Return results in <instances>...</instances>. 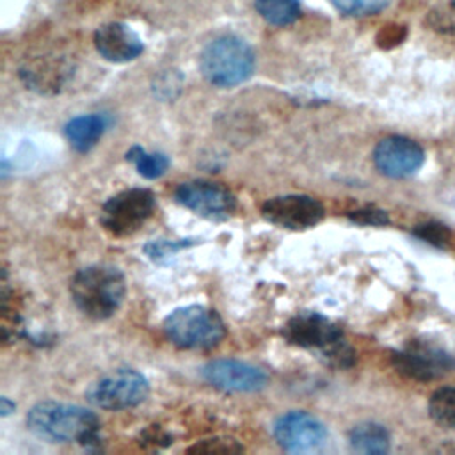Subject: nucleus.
Returning <instances> with one entry per match:
<instances>
[{
    "mask_svg": "<svg viewBox=\"0 0 455 455\" xmlns=\"http://www.w3.org/2000/svg\"><path fill=\"white\" fill-rule=\"evenodd\" d=\"M27 428L50 443H80L84 446L98 444L100 419L80 405L64 402H39L27 412Z\"/></svg>",
    "mask_w": 455,
    "mask_h": 455,
    "instance_id": "f257e3e1",
    "label": "nucleus"
},
{
    "mask_svg": "<svg viewBox=\"0 0 455 455\" xmlns=\"http://www.w3.org/2000/svg\"><path fill=\"white\" fill-rule=\"evenodd\" d=\"M69 291L75 306L85 316L105 320L121 307L126 295V279L114 265H89L71 277Z\"/></svg>",
    "mask_w": 455,
    "mask_h": 455,
    "instance_id": "f03ea898",
    "label": "nucleus"
},
{
    "mask_svg": "<svg viewBox=\"0 0 455 455\" xmlns=\"http://www.w3.org/2000/svg\"><path fill=\"white\" fill-rule=\"evenodd\" d=\"M283 336L290 345L318 350L336 368H348L355 363V352L345 339L343 329L320 313L300 311L293 315L284 323Z\"/></svg>",
    "mask_w": 455,
    "mask_h": 455,
    "instance_id": "7ed1b4c3",
    "label": "nucleus"
},
{
    "mask_svg": "<svg viewBox=\"0 0 455 455\" xmlns=\"http://www.w3.org/2000/svg\"><path fill=\"white\" fill-rule=\"evenodd\" d=\"M252 48L236 36H220L208 43L199 57L204 78L217 87H235L254 71Z\"/></svg>",
    "mask_w": 455,
    "mask_h": 455,
    "instance_id": "20e7f679",
    "label": "nucleus"
},
{
    "mask_svg": "<svg viewBox=\"0 0 455 455\" xmlns=\"http://www.w3.org/2000/svg\"><path fill=\"white\" fill-rule=\"evenodd\" d=\"M164 332L178 348L206 350L222 341L226 325L217 311L194 304L169 313L164 320Z\"/></svg>",
    "mask_w": 455,
    "mask_h": 455,
    "instance_id": "39448f33",
    "label": "nucleus"
},
{
    "mask_svg": "<svg viewBox=\"0 0 455 455\" xmlns=\"http://www.w3.org/2000/svg\"><path fill=\"white\" fill-rule=\"evenodd\" d=\"M155 206L156 197L149 188H126L103 203L100 224L114 236H128L153 215Z\"/></svg>",
    "mask_w": 455,
    "mask_h": 455,
    "instance_id": "423d86ee",
    "label": "nucleus"
},
{
    "mask_svg": "<svg viewBox=\"0 0 455 455\" xmlns=\"http://www.w3.org/2000/svg\"><path fill=\"white\" fill-rule=\"evenodd\" d=\"M87 400L105 411H124L137 407L149 395L148 379L132 370L119 368L92 382L87 389Z\"/></svg>",
    "mask_w": 455,
    "mask_h": 455,
    "instance_id": "0eeeda50",
    "label": "nucleus"
},
{
    "mask_svg": "<svg viewBox=\"0 0 455 455\" xmlns=\"http://www.w3.org/2000/svg\"><path fill=\"white\" fill-rule=\"evenodd\" d=\"M395 368L414 380H437L455 368V359L439 345L414 339L393 354Z\"/></svg>",
    "mask_w": 455,
    "mask_h": 455,
    "instance_id": "6e6552de",
    "label": "nucleus"
},
{
    "mask_svg": "<svg viewBox=\"0 0 455 455\" xmlns=\"http://www.w3.org/2000/svg\"><path fill=\"white\" fill-rule=\"evenodd\" d=\"M174 199L187 210L210 220H224L236 208L233 192L228 187L208 180H192L178 185Z\"/></svg>",
    "mask_w": 455,
    "mask_h": 455,
    "instance_id": "1a4fd4ad",
    "label": "nucleus"
},
{
    "mask_svg": "<svg viewBox=\"0 0 455 455\" xmlns=\"http://www.w3.org/2000/svg\"><path fill=\"white\" fill-rule=\"evenodd\" d=\"M261 215L279 228L302 231L320 224L325 217V208L307 194H286L267 199L261 206Z\"/></svg>",
    "mask_w": 455,
    "mask_h": 455,
    "instance_id": "9d476101",
    "label": "nucleus"
},
{
    "mask_svg": "<svg viewBox=\"0 0 455 455\" xmlns=\"http://www.w3.org/2000/svg\"><path fill=\"white\" fill-rule=\"evenodd\" d=\"M272 434L286 451H309L323 444L327 427L306 411H290L274 421Z\"/></svg>",
    "mask_w": 455,
    "mask_h": 455,
    "instance_id": "9b49d317",
    "label": "nucleus"
},
{
    "mask_svg": "<svg viewBox=\"0 0 455 455\" xmlns=\"http://www.w3.org/2000/svg\"><path fill=\"white\" fill-rule=\"evenodd\" d=\"M201 377L210 386L229 393H254L268 382L263 370L236 359H213L201 368Z\"/></svg>",
    "mask_w": 455,
    "mask_h": 455,
    "instance_id": "f8f14e48",
    "label": "nucleus"
},
{
    "mask_svg": "<svg viewBox=\"0 0 455 455\" xmlns=\"http://www.w3.org/2000/svg\"><path fill=\"white\" fill-rule=\"evenodd\" d=\"M425 162L421 146L407 137L393 135L382 139L373 149V164L387 178H409Z\"/></svg>",
    "mask_w": 455,
    "mask_h": 455,
    "instance_id": "ddd939ff",
    "label": "nucleus"
},
{
    "mask_svg": "<svg viewBox=\"0 0 455 455\" xmlns=\"http://www.w3.org/2000/svg\"><path fill=\"white\" fill-rule=\"evenodd\" d=\"M94 46L110 62H128L137 59L144 44L140 37L124 23L101 25L94 34Z\"/></svg>",
    "mask_w": 455,
    "mask_h": 455,
    "instance_id": "4468645a",
    "label": "nucleus"
},
{
    "mask_svg": "<svg viewBox=\"0 0 455 455\" xmlns=\"http://www.w3.org/2000/svg\"><path fill=\"white\" fill-rule=\"evenodd\" d=\"M107 117L103 114H84L69 119L64 126V135L68 142L78 151H91L101 139L107 128Z\"/></svg>",
    "mask_w": 455,
    "mask_h": 455,
    "instance_id": "2eb2a0df",
    "label": "nucleus"
},
{
    "mask_svg": "<svg viewBox=\"0 0 455 455\" xmlns=\"http://www.w3.org/2000/svg\"><path fill=\"white\" fill-rule=\"evenodd\" d=\"M350 446L359 453H386L391 444L389 432L373 421L357 423L348 432Z\"/></svg>",
    "mask_w": 455,
    "mask_h": 455,
    "instance_id": "dca6fc26",
    "label": "nucleus"
},
{
    "mask_svg": "<svg viewBox=\"0 0 455 455\" xmlns=\"http://www.w3.org/2000/svg\"><path fill=\"white\" fill-rule=\"evenodd\" d=\"M254 7L265 21L277 27L293 23L300 14L299 0H254Z\"/></svg>",
    "mask_w": 455,
    "mask_h": 455,
    "instance_id": "f3484780",
    "label": "nucleus"
},
{
    "mask_svg": "<svg viewBox=\"0 0 455 455\" xmlns=\"http://www.w3.org/2000/svg\"><path fill=\"white\" fill-rule=\"evenodd\" d=\"M428 412L437 425L455 428V386H444L434 391L428 400Z\"/></svg>",
    "mask_w": 455,
    "mask_h": 455,
    "instance_id": "a211bd4d",
    "label": "nucleus"
},
{
    "mask_svg": "<svg viewBox=\"0 0 455 455\" xmlns=\"http://www.w3.org/2000/svg\"><path fill=\"white\" fill-rule=\"evenodd\" d=\"M126 160L135 164L139 174L148 180L160 178L169 169V158L164 153H148L140 146H132L126 151Z\"/></svg>",
    "mask_w": 455,
    "mask_h": 455,
    "instance_id": "6ab92c4d",
    "label": "nucleus"
},
{
    "mask_svg": "<svg viewBox=\"0 0 455 455\" xmlns=\"http://www.w3.org/2000/svg\"><path fill=\"white\" fill-rule=\"evenodd\" d=\"M391 0H332L334 7L347 16H371L387 7Z\"/></svg>",
    "mask_w": 455,
    "mask_h": 455,
    "instance_id": "aec40b11",
    "label": "nucleus"
},
{
    "mask_svg": "<svg viewBox=\"0 0 455 455\" xmlns=\"http://www.w3.org/2000/svg\"><path fill=\"white\" fill-rule=\"evenodd\" d=\"M190 453H240L243 446L233 437H210L188 448Z\"/></svg>",
    "mask_w": 455,
    "mask_h": 455,
    "instance_id": "412c9836",
    "label": "nucleus"
},
{
    "mask_svg": "<svg viewBox=\"0 0 455 455\" xmlns=\"http://www.w3.org/2000/svg\"><path fill=\"white\" fill-rule=\"evenodd\" d=\"M194 243H196V240H190V238H187V240H155V242H149L144 245V252L153 261H164L169 256L176 254L178 251H181L188 245H194Z\"/></svg>",
    "mask_w": 455,
    "mask_h": 455,
    "instance_id": "4be33fe9",
    "label": "nucleus"
},
{
    "mask_svg": "<svg viewBox=\"0 0 455 455\" xmlns=\"http://www.w3.org/2000/svg\"><path fill=\"white\" fill-rule=\"evenodd\" d=\"M347 215L352 222L361 224V226H384V224L389 222L387 213L384 210L375 208V206H364V208L348 212Z\"/></svg>",
    "mask_w": 455,
    "mask_h": 455,
    "instance_id": "5701e85b",
    "label": "nucleus"
},
{
    "mask_svg": "<svg viewBox=\"0 0 455 455\" xmlns=\"http://www.w3.org/2000/svg\"><path fill=\"white\" fill-rule=\"evenodd\" d=\"M414 235L432 245H444L446 240H448V231L444 226L437 224V222H427V224H421V226H416L414 229Z\"/></svg>",
    "mask_w": 455,
    "mask_h": 455,
    "instance_id": "b1692460",
    "label": "nucleus"
},
{
    "mask_svg": "<svg viewBox=\"0 0 455 455\" xmlns=\"http://www.w3.org/2000/svg\"><path fill=\"white\" fill-rule=\"evenodd\" d=\"M432 21L441 30L455 32V2H451L448 9H441V12L432 14Z\"/></svg>",
    "mask_w": 455,
    "mask_h": 455,
    "instance_id": "393cba45",
    "label": "nucleus"
},
{
    "mask_svg": "<svg viewBox=\"0 0 455 455\" xmlns=\"http://www.w3.org/2000/svg\"><path fill=\"white\" fill-rule=\"evenodd\" d=\"M403 37H405V28L393 25V27H386V28L380 32L379 43H380L382 46H393V44L402 43Z\"/></svg>",
    "mask_w": 455,
    "mask_h": 455,
    "instance_id": "a878e982",
    "label": "nucleus"
},
{
    "mask_svg": "<svg viewBox=\"0 0 455 455\" xmlns=\"http://www.w3.org/2000/svg\"><path fill=\"white\" fill-rule=\"evenodd\" d=\"M142 441H144V444H153V446H167L169 443H171V437L165 434V432H162L160 428H156L155 425L151 427V428H148L144 434H142Z\"/></svg>",
    "mask_w": 455,
    "mask_h": 455,
    "instance_id": "bb28decb",
    "label": "nucleus"
},
{
    "mask_svg": "<svg viewBox=\"0 0 455 455\" xmlns=\"http://www.w3.org/2000/svg\"><path fill=\"white\" fill-rule=\"evenodd\" d=\"M14 402H11L7 396H2L0 398V412H2V416H7V414H11L12 411H14Z\"/></svg>",
    "mask_w": 455,
    "mask_h": 455,
    "instance_id": "cd10ccee",
    "label": "nucleus"
}]
</instances>
